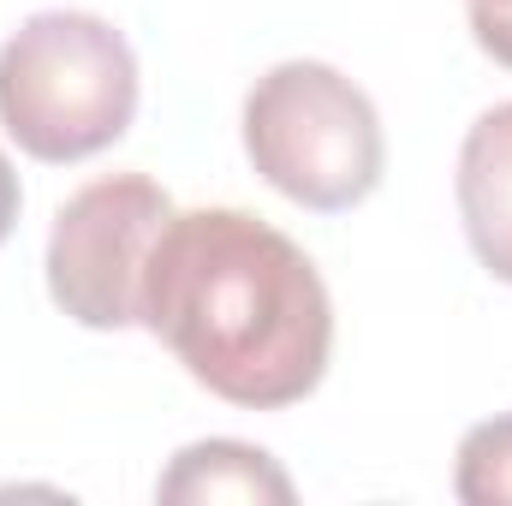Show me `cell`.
Masks as SVG:
<instances>
[{"mask_svg":"<svg viewBox=\"0 0 512 506\" xmlns=\"http://www.w3.org/2000/svg\"><path fill=\"white\" fill-rule=\"evenodd\" d=\"M173 221V197L149 173H108L72 191L48 227V298L78 328H137L143 268Z\"/></svg>","mask_w":512,"mask_h":506,"instance_id":"277c9868","label":"cell"},{"mask_svg":"<svg viewBox=\"0 0 512 506\" xmlns=\"http://www.w3.org/2000/svg\"><path fill=\"white\" fill-rule=\"evenodd\" d=\"M18 203H24V191H18V173H12V161H6V149H0V245H6V233H12V221H18Z\"/></svg>","mask_w":512,"mask_h":506,"instance_id":"9c48e42d","label":"cell"},{"mask_svg":"<svg viewBox=\"0 0 512 506\" xmlns=\"http://www.w3.org/2000/svg\"><path fill=\"white\" fill-rule=\"evenodd\" d=\"M245 155L298 209H358L387 167L376 102L328 60H280L245 96Z\"/></svg>","mask_w":512,"mask_h":506,"instance_id":"3957f363","label":"cell"},{"mask_svg":"<svg viewBox=\"0 0 512 506\" xmlns=\"http://www.w3.org/2000/svg\"><path fill=\"white\" fill-rule=\"evenodd\" d=\"M137 322L227 405L280 411L310 399L334 352V298L316 262L251 209H173Z\"/></svg>","mask_w":512,"mask_h":506,"instance_id":"6da1fadb","label":"cell"},{"mask_svg":"<svg viewBox=\"0 0 512 506\" xmlns=\"http://www.w3.org/2000/svg\"><path fill=\"white\" fill-rule=\"evenodd\" d=\"M465 18H471L477 48L495 66H512V0H465Z\"/></svg>","mask_w":512,"mask_h":506,"instance_id":"ba28073f","label":"cell"},{"mask_svg":"<svg viewBox=\"0 0 512 506\" xmlns=\"http://www.w3.org/2000/svg\"><path fill=\"white\" fill-rule=\"evenodd\" d=\"M137 120V54L96 12H36L0 42V126L30 161H90Z\"/></svg>","mask_w":512,"mask_h":506,"instance_id":"7a4b0ae2","label":"cell"},{"mask_svg":"<svg viewBox=\"0 0 512 506\" xmlns=\"http://www.w3.org/2000/svg\"><path fill=\"white\" fill-rule=\"evenodd\" d=\"M453 191L477 262L512 286V102H495L465 131Z\"/></svg>","mask_w":512,"mask_h":506,"instance_id":"5b68a950","label":"cell"},{"mask_svg":"<svg viewBox=\"0 0 512 506\" xmlns=\"http://www.w3.org/2000/svg\"><path fill=\"white\" fill-rule=\"evenodd\" d=\"M161 501H292V477L251 441H191L155 483Z\"/></svg>","mask_w":512,"mask_h":506,"instance_id":"8992f818","label":"cell"},{"mask_svg":"<svg viewBox=\"0 0 512 506\" xmlns=\"http://www.w3.org/2000/svg\"><path fill=\"white\" fill-rule=\"evenodd\" d=\"M453 495L465 506H507L512 501V411L465 429L459 465H453Z\"/></svg>","mask_w":512,"mask_h":506,"instance_id":"52a82bcc","label":"cell"}]
</instances>
